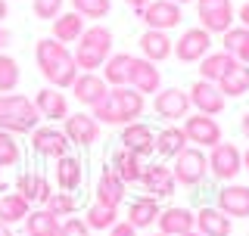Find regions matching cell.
<instances>
[{"label": "cell", "mask_w": 249, "mask_h": 236, "mask_svg": "<svg viewBox=\"0 0 249 236\" xmlns=\"http://www.w3.org/2000/svg\"><path fill=\"white\" fill-rule=\"evenodd\" d=\"M72 10L81 19H106L112 13V0H72Z\"/></svg>", "instance_id": "39"}, {"label": "cell", "mask_w": 249, "mask_h": 236, "mask_svg": "<svg viewBox=\"0 0 249 236\" xmlns=\"http://www.w3.org/2000/svg\"><path fill=\"white\" fill-rule=\"evenodd\" d=\"M193 218H196L193 230L202 233V236H231V233H233V221H231L228 215H224L221 208L206 205V208L193 211Z\"/></svg>", "instance_id": "20"}, {"label": "cell", "mask_w": 249, "mask_h": 236, "mask_svg": "<svg viewBox=\"0 0 249 236\" xmlns=\"http://www.w3.org/2000/svg\"><path fill=\"white\" fill-rule=\"evenodd\" d=\"M184 134H187V140L190 143H196L199 149H212L221 143V124L215 121L212 115H190V118H184Z\"/></svg>", "instance_id": "11"}, {"label": "cell", "mask_w": 249, "mask_h": 236, "mask_svg": "<svg viewBox=\"0 0 249 236\" xmlns=\"http://www.w3.org/2000/svg\"><path fill=\"white\" fill-rule=\"evenodd\" d=\"M124 193H128V184H124L112 168H103V174H100V180H97V202L119 208L124 202Z\"/></svg>", "instance_id": "23"}, {"label": "cell", "mask_w": 249, "mask_h": 236, "mask_svg": "<svg viewBox=\"0 0 249 236\" xmlns=\"http://www.w3.org/2000/svg\"><path fill=\"white\" fill-rule=\"evenodd\" d=\"M240 134H243V137L249 140V112L243 115V121H240Z\"/></svg>", "instance_id": "49"}, {"label": "cell", "mask_w": 249, "mask_h": 236, "mask_svg": "<svg viewBox=\"0 0 249 236\" xmlns=\"http://www.w3.org/2000/svg\"><path fill=\"white\" fill-rule=\"evenodd\" d=\"M72 93H75V100L81 106L93 109L109 93V84L103 81V75H97V72H81L75 78V84H72Z\"/></svg>", "instance_id": "16"}, {"label": "cell", "mask_w": 249, "mask_h": 236, "mask_svg": "<svg viewBox=\"0 0 249 236\" xmlns=\"http://www.w3.org/2000/svg\"><path fill=\"white\" fill-rule=\"evenodd\" d=\"M171 162H175L171 165V174H175V180L184 184V186H199L202 180H206V174H209V155L202 152L199 146L181 149Z\"/></svg>", "instance_id": "4"}, {"label": "cell", "mask_w": 249, "mask_h": 236, "mask_svg": "<svg viewBox=\"0 0 249 236\" xmlns=\"http://www.w3.org/2000/svg\"><path fill=\"white\" fill-rule=\"evenodd\" d=\"M233 62H237V59H233L231 53H224V50H218V53H206V56L199 59V68H196V72H199L202 81L218 84V81L224 78V72H228V68L233 66Z\"/></svg>", "instance_id": "29"}, {"label": "cell", "mask_w": 249, "mask_h": 236, "mask_svg": "<svg viewBox=\"0 0 249 236\" xmlns=\"http://www.w3.org/2000/svg\"><path fill=\"white\" fill-rule=\"evenodd\" d=\"M59 218L50 215L47 208H35L25 218V233L28 236H59Z\"/></svg>", "instance_id": "35"}, {"label": "cell", "mask_w": 249, "mask_h": 236, "mask_svg": "<svg viewBox=\"0 0 249 236\" xmlns=\"http://www.w3.org/2000/svg\"><path fill=\"white\" fill-rule=\"evenodd\" d=\"M175 53V41L168 37V31H153L146 28L140 34V56L150 59V62H162Z\"/></svg>", "instance_id": "21"}, {"label": "cell", "mask_w": 249, "mask_h": 236, "mask_svg": "<svg viewBox=\"0 0 249 236\" xmlns=\"http://www.w3.org/2000/svg\"><path fill=\"white\" fill-rule=\"evenodd\" d=\"M187 134L184 128H175V124H168V128H162L159 134H156V152L162 155V159H175L181 149H187Z\"/></svg>", "instance_id": "30"}, {"label": "cell", "mask_w": 249, "mask_h": 236, "mask_svg": "<svg viewBox=\"0 0 249 236\" xmlns=\"http://www.w3.org/2000/svg\"><path fill=\"white\" fill-rule=\"evenodd\" d=\"M81 31H84V19L72 10V13H59L56 19H53V34L50 37H56L59 44H75L78 37H81Z\"/></svg>", "instance_id": "33"}, {"label": "cell", "mask_w": 249, "mask_h": 236, "mask_svg": "<svg viewBox=\"0 0 249 236\" xmlns=\"http://www.w3.org/2000/svg\"><path fill=\"white\" fill-rule=\"evenodd\" d=\"M196 16H199V28H206L209 34H224L237 22L231 0H196Z\"/></svg>", "instance_id": "5"}, {"label": "cell", "mask_w": 249, "mask_h": 236, "mask_svg": "<svg viewBox=\"0 0 249 236\" xmlns=\"http://www.w3.org/2000/svg\"><path fill=\"white\" fill-rule=\"evenodd\" d=\"M109 236H137V227H131L128 221H119L115 227H109Z\"/></svg>", "instance_id": "45"}, {"label": "cell", "mask_w": 249, "mask_h": 236, "mask_svg": "<svg viewBox=\"0 0 249 236\" xmlns=\"http://www.w3.org/2000/svg\"><path fill=\"white\" fill-rule=\"evenodd\" d=\"M131 87L140 90L146 97V93H159L162 90V72L156 68V62L143 59V56H134V62H131Z\"/></svg>", "instance_id": "15"}, {"label": "cell", "mask_w": 249, "mask_h": 236, "mask_svg": "<svg viewBox=\"0 0 249 236\" xmlns=\"http://www.w3.org/2000/svg\"><path fill=\"white\" fill-rule=\"evenodd\" d=\"M109 97H112V103H115V109H119V115H122V124H131L134 118L143 115V109H146L143 93L134 90L131 84H124V87H112Z\"/></svg>", "instance_id": "17"}, {"label": "cell", "mask_w": 249, "mask_h": 236, "mask_svg": "<svg viewBox=\"0 0 249 236\" xmlns=\"http://www.w3.org/2000/svg\"><path fill=\"white\" fill-rule=\"evenodd\" d=\"M175 3H181V6H184V3H190V0H175Z\"/></svg>", "instance_id": "54"}, {"label": "cell", "mask_w": 249, "mask_h": 236, "mask_svg": "<svg viewBox=\"0 0 249 236\" xmlns=\"http://www.w3.org/2000/svg\"><path fill=\"white\" fill-rule=\"evenodd\" d=\"M6 16H10V6H6V0H0V25H3Z\"/></svg>", "instance_id": "50"}, {"label": "cell", "mask_w": 249, "mask_h": 236, "mask_svg": "<svg viewBox=\"0 0 249 236\" xmlns=\"http://www.w3.org/2000/svg\"><path fill=\"white\" fill-rule=\"evenodd\" d=\"M122 146L131 149V152H137L140 159H146V155L156 152V134H153L150 124L131 121V124H124V131H122Z\"/></svg>", "instance_id": "19"}, {"label": "cell", "mask_w": 249, "mask_h": 236, "mask_svg": "<svg viewBox=\"0 0 249 236\" xmlns=\"http://www.w3.org/2000/svg\"><path fill=\"white\" fill-rule=\"evenodd\" d=\"M69 137L66 131L53 128V124H44V128H35L31 131V149H35L37 155H44V159H62V155H69Z\"/></svg>", "instance_id": "8"}, {"label": "cell", "mask_w": 249, "mask_h": 236, "mask_svg": "<svg viewBox=\"0 0 249 236\" xmlns=\"http://www.w3.org/2000/svg\"><path fill=\"white\" fill-rule=\"evenodd\" d=\"M19 159H22V149L16 143V134L0 131V168H13V165H19Z\"/></svg>", "instance_id": "40"}, {"label": "cell", "mask_w": 249, "mask_h": 236, "mask_svg": "<svg viewBox=\"0 0 249 236\" xmlns=\"http://www.w3.org/2000/svg\"><path fill=\"white\" fill-rule=\"evenodd\" d=\"M221 44H224V53H231L237 62L249 66V28L243 25H233L221 34Z\"/></svg>", "instance_id": "34"}, {"label": "cell", "mask_w": 249, "mask_h": 236, "mask_svg": "<svg viewBox=\"0 0 249 236\" xmlns=\"http://www.w3.org/2000/svg\"><path fill=\"white\" fill-rule=\"evenodd\" d=\"M243 171H246V174H249V149H246V152H243Z\"/></svg>", "instance_id": "52"}, {"label": "cell", "mask_w": 249, "mask_h": 236, "mask_svg": "<svg viewBox=\"0 0 249 236\" xmlns=\"http://www.w3.org/2000/svg\"><path fill=\"white\" fill-rule=\"evenodd\" d=\"M37 121H41V112L35 109V100L22 93H0V131L31 134Z\"/></svg>", "instance_id": "3"}, {"label": "cell", "mask_w": 249, "mask_h": 236, "mask_svg": "<svg viewBox=\"0 0 249 236\" xmlns=\"http://www.w3.org/2000/svg\"><path fill=\"white\" fill-rule=\"evenodd\" d=\"M131 62H134L131 53H112L103 62V81L109 87H124L131 81Z\"/></svg>", "instance_id": "27"}, {"label": "cell", "mask_w": 249, "mask_h": 236, "mask_svg": "<svg viewBox=\"0 0 249 236\" xmlns=\"http://www.w3.org/2000/svg\"><path fill=\"white\" fill-rule=\"evenodd\" d=\"M187 97H190V103L196 106L199 115H221L224 112V103H228V97L218 90V84L202 81V78H199L196 84H190Z\"/></svg>", "instance_id": "12"}, {"label": "cell", "mask_w": 249, "mask_h": 236, "mask_svg": "<svg viewBox=\"0 0 249 236\" xmlns=\"http://www.w3.org/2000/svg\"><path fill=\"white\" fill-rule=\"evenodd\" d=\"M112 171L119 174L124 184H140V174H143V165H140V155L131 152V149H119L112 155Z\"/></svg>", "instance_id": "31"}, {"label": "cell", "mask_w": 249, "mask_h": 236, "mask_svg": "<svg viewBox=\"0 0 249 236\" xmlns=\"http://www.w3.org/2000/svg\"><path fill=\"white\" fill-rule=\"evenodd\" d=\"M181 19H184V10L175 0H150L140 10V22L153 31H171L181 25Z\"/></svg>", "instance_id": "7"}, {"label": "cell", "mask_w": 249, "mask_h": 236, "mask_svg": "<svg viewBox=\"0 0 249 236\" xmlns=\"http://www.w3.org/2000/svg\"><path fill=\"white\" fill-rule=\"evenodd\" d=\"M28 211H31V202H25L19 193H6V196H0V221H3V224L25 221Z\"/></svg>", "instance_id": "36"}, {"label": "cell", "mask_w": 249, "mask_h": 236, "mask_svg": "<svg viewBox=\"0 0 249 236\" xmlns=\"http://www.w3.org/2000/svg\"><path fill=\"white\" fill-rule=\"evenodd\" d=\"M115 218H119V208L103 205V202H93V205L88 208V215H84V224H88L90 230H109V227L119 224Z\"/></svg>", "instance_id": "37"}, {"label": "cell", "mask_w": 249, "mask_h": 236, "mask_svg": "<svg viewBox=\"0 0 249 236\" xmlns=\"http://www.w3.org/2000/svg\"><path fill=\"white\" fill-rule=\"evenodd\" d=\"M19 62L13 56H6V53H0V93H10L16 90V84H19Z\"/></svg>", "instance_id": "41"}, {"label": "cell", "mask_w": 249, "mask_h": 236, "mask_svg": "<svg viewBox=\"0 0 249 236\" xmlns=\"http://www.w3.org/2000/svg\"><path fill=\"white\" fill-rule=\"evenodd\" d=\"M90 115L97 118L100 124H122V115H119V109H115V103H112V97H109V93L90 109Z\"/></svg>", "instance_id": "42"}, {"label": "cell", "mask_w": 249, "mask_h": 236, "mask_svg": "<svg viewBox=\"0 0 249 236\" xmlns=\"http://www.w3.org/2000/svg\"><path fill=\"white\" fill-rule=\"evenodd\" d=\"M35 109L50 121H66L69 118V103H66V93H59L56 87H44L35 97Z\"/></svg>", "instance_id": "25"}, {"label": "cell", "mask_w": 249, "mask_h": 236, "mask_svg": "<svg viewBox=\"0 0 249 236\" xmlns=\"http://www.w3.org/2000/svg\"><path fill=\"white\" fill-rule=\"evenodd\" d=\"M62 3H66V0H31V10H35L37 19L53 22V19L62 13Z\"/></svg>", "instance_id": "43"}, {"label": "cell", "mask_w": 249, "mask_h": 236, "mask_svg": "<svg viewBox=\"0 0 249 236\" xmlns=\"http://www.w3.org/2000/svg\"><path fill=\"white\" fill-rule=\"evenodd\" d=\"M140 184L143 190L153 196V199H168V196L178 193V180L171 174V168L165 162H153V165H143V174H140Z\"/></svg>", "instance_id": "9"}, {"label": "cell", "mask_w": 249, "mask_h": 236, "mask_svg": "<svg viewBox=\"0 0 249 236\" xmlns=\"http://www.w3.org/2000/svg\"><path fill=\"white\" fill-rule=\"evenodd\" d=\"M81 177H84L81 159H75V155H62V159H56V186L62 193H75L78 186H81Z\"/></svg>", "instance_id": "28"}, {"label": "cell", "mask_w": 249, "mask_h": 236, "mask_svg": "<svg viewBox=\"0 0 249 236\" xmlns=\"http://www.w3.org/2000/svg\"><path fill=\"white\" fill-rule=\"evenodd\" d=\"M44 208L62 221V218H72V211L78 208V199H75V193H62L59 190V193H50V199L44 202Z\"/></svg>", "instance_id": "38"}, {"label": "cell", "mask_w": 249, "mask_h": 236, "mask_svg": "<svg viewBox=\"0 0 249 236\" xmlns=\"http://www.w3.org/2000/svg\"><path fill=\"white\" fill-rule=\"evenodd\" d=\"M35 59L41 75L50 81V87H72L75 78L81 75L75 56L66 50V44H59L56 37H41L35 47Z\"/></svg>", "instance_id": "1"}, {"label": "cell", "mask_w": 249, "mask_h": 236, "mask_svg": "<svg viewBox=\"0 0 249 236\" xmlns=\"http://www.w3.org/2000/svg\"><path fill=\"white\" fill-rule=\"evenodd\" d=\"M184 236H202V233H196V230H190V233H184Z\"/></svg>", "instance_id": "53"}, {"label": "cell", "mask_w": 249, "mask_h": 236, "mask_svg": "<svg viewBox=\"0 0 249 236\" xmlns=\"http://www.w3.org/2000/svg\"><path fill=\"white\" fill-rule=\"evenodd\" d=\"M218 90L224 97H243V93H249V66L233 62L228 72H224V78L218 81Z\"/></svg>", "instance_id": "32"}, {"label": "cell", "mask_w": 249, "mask_h": 236, "mask_svg": "<svg viewBox=\"0 0 249 236\" xmlns=\"http://www.w3.org/2000/svg\"><path fill=\"white\" fill-rule=\"evenodd\" d=\"M59 236H90V227L84 218H66V224H59Z\"/></svg>", "instance_id": "44"}, {"label": "cell", "mask_w": 249, "mask_h": 236, "mask_svg": "<svg viewBox=\"0 0 249 236\" xmlns=\"http://www.w3.org/2000/svg\"><path fill=\"white\" fill-rule=\"evenodd\" d=\"M66 137L72 146H90L100 137V121L88 112H75L66 118Z\"/></svg>", "instance_id": "14"}, {"label": "cell", "mask_w": 249, "mask_h": 236, "mask_svg": "<svg viewBox=\"0 0 249 236\" xmlns=\"http://www.w3.org/2000/svg\"><path fill=\"white\" fill-rule=\"evenodd\" d=\"M240 168H243V152L233 143H224L221 140L218 146H212V152H209V174L215 180L231 184V180L240 174Z\"/></svg>", "instance_id": "6"}, {"label": "cell", "mask_w": 249, "mask_h": 236, "mask_svg": "<svg viewBox=\"0 0 249 236\" xmlns=\"http://www.w3.org/2000/svg\"><path fill=\"white\" fill-rule=\"evenodd\" d=\"M146 236H165V233H146Z\"/></svg>", "instance_id": "55"}, {"label": "cell", "mask_w": 249, "mask_h": 236, "mask_svg": "<svg viewBox=\"0 0 249 236\" xmlns=\"http://www.w3.org/2000/svg\"><path fill=\"white\" fill-rule=\"evenodd\" d=\"M237 19H240V25H243V28H249V0L240 6V16H237Z\"/></svg>", "instance_id": "47"}, {"label": "cell", "mask_w": 249, "mask_h": 236, "mask_svg": "<svg viewBox=\"0 0 249 236\" xmlns=\"http://www.w3.org/2000/svg\"><path fill=\"white\" fill-rule=\"evenodd\" d=\"M159 233H165V236H184V233H190L193 230V224H196V218H193V211L190 208H165L159 215Z\"/></svg>", "instance_id": "26"}, {"label": "cell", "mask_w": 249, "mask_h": 236, "mask_svg": "<svg viewBox=\"0 0 249 236\" xmlns=\"http://www.w3.org/2000/svg\"><path fill=\"white\" fill-rule=\"evenodd\" d=\"M228 218H249V186L243 184H224L218 190V205Z\"/></svg>", "instance_id": "18"}, {"label": "cell", "mask_w": 249, "mask_h": 236, "mask_svg": "<svg viewBox=\"0 0 249 236\" xmlns=\"http://www.w3.org/2000/svg\"><path fill=\"white\" fill-rule=\"evenodd\" d=\"M16 193L22 196L25 202H44L50 199V180H47L44 174H37V171H25V174L16 177Z\"/></svg>", "instance_id": "22"}, {"label": "cell", "mask_w": 249, "mask_h": 236, "mask_svg": "<svg viewBox=\"0 0 249 236\" xmlns=\"http://www.w3.org/2000/svg\"><path fill=\"white\" fill-rule=\"evenodd\" d=\"M159 215H162V205H159V199H153V196H140V199H134L128 205V224L137 227V230L153 227L159 221Z\"/></svg>", "instance_id": "24"}, {"label": "cell", "mask_w": 249, "mask_h": 236, "mask_svg": "<svg viewBox=\"0 0 249 236\" xmlns=\"http://www.w3.org/2000/svg\"><path fill=\"white\" fill-rule=\"evenodd\" d=\"M0 236H13V230H10V224H3V221H0Z\"/></svg>", "instance_id": "51"}, {"label": "cell", "mask_w": 249, "mask_h": 236, "mask_svg": "<svg viewBox=\"0 0 249 236\" xmlns=\"http://www.w3.org/2000/svg\"><path fill=\"white\" fill-rule=\"evenodd\" d=\"M10 41H13V34H10V28H3L0 25V53L6 50V47H10Z\"/></svg>", "instance_id": "46"}, {"label": "cell", "mask_w": 249, "mask_h": 236, "mask_svg": "<svg viewBox=\"0 0 249 236\" xmlns=\"http://www.w3.org/2000/svg\"><path fill=\"white\" fill-rule=\"evenodd\" d=\"M124 3H128V6H131V10H137V13H140V10H143V6H146V3H150V0H124Z\"/></svg>", "instance_id": "48"}, {"label": "cell", "mask_w": 249, "mask_h": 236, "mask_svg": "<svg viewBox=\"0 0 249 236\" xmlns=\"http://www.w3.org/2000/svg\"><path fill=\"white\" fill-rule=\"evenodd\" d=\"M153 109H156V115L165 118V121H178V118H184L190 112V97H187V90H181V87H165V90L156 93Z\"/></svg>", "instance_id": "13"}, {"label": "cell", "mask_w": 249, "mask_h": 236, "mask_svg": "<svg viewBox=\"0 0 249 236\" xmlns=\"http://www.w3.org/2000/svg\"><path fill=\"white\" fill-rule=\"evenodd\" d=\"M206 53H212V34L206 28H187L181 37L175 41V56L181 62H199Z\"/></svg>", "instance_id": "10"}, {"label": "cell", "mask_w": 249, "mask_h": 236, "mask_svg": "<svg viewBox=\"0 0 249 236\" xmlns=\"http://www.w3.org/2000/svg\"><path fill=\"white\" fill-rule=\"evenodd\" d=\"M75 62L81 72H97L103 68V62L112 56V31L106 25H90L81 31V37L75 41Z\"/></svg>", "instance_id": "2"}]
</instances>
